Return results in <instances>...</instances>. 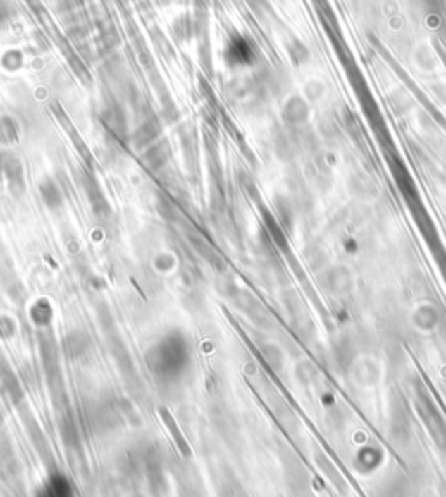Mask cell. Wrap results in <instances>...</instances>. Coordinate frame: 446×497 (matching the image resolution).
<instances>
[{
  "label": "cell",
  "mask_w": 446,
  "mask_h": 497,
  "mask_svg": "<svg viewBox=\"0 0 446 497\" xmlns=\"http://www.w3.org/2000/svg\"><path fill=\"white\" fill-rule=\"evenodd\" d=\"M35 497H73V489L65 474L54 473L37 491Z\"/></svg>",
  "instance_id": "ba28073f"
},
{
  "label": "cell",
  "mask_w": 446,
  "mask_h": 497,
  "mask_svg": "<svg viewBox=\"0 0 446 497\" xmlns=\"http://www.w3.org/2000/svg\"><path fill=\"white\" fill-rule=\"evenodd\" d=\"M21 130L13 116H0V145L9 147L20 142Z\"/></svg>",
  "instance_id": "7c38bea8"
},
{
  "label": "cell",
  "mask_w": 446,
  "mask_h": 497,
  "mask_svg": "<svg viewBox=\"0 0 446 497\" xmlns=\"http://www.w3.org/2000/svg\"><path fill=\"white\" fill-rule=\"evenodd\" d=\"M225 61L232 68H241V66H249L255 61V49L252 42L241 33H234L228 37V42L225 46Z\"/></svg>",
  "instance_id": "5b68a950"
},
{
  "label": "cell",
  "mask_w": 446,
  "mask_h": 497,
  "mask_svg": "<svg viewBox=\"0 0 446 497\" xmlns=\"http://www.w3.org/2000/svg\"><path fill=\"white\" fill-rule=\"evenodd\" d=\"M21 65H23V54H21L20 51H7L2 56V66L6 70L14 72V70L21 68Z\"/></svg>",
  "instance_id": "5bb4252c"
},
{
  "label": "cell",
  "mask_w": 446,
  "mask_h": 497,
  "mask_svg": "<svg viewBox=\"0 0 446 497\" xmlns=\"http://www.w3.org/2000/svg\"><path fill=\"white\" fill-rule=\"evenodd\" d=\"M135 113H136V126L131 133L129 142L132 143L136 150H145L157 140H161L162 135V117L154 112L149 106V103L143 102L142 98H136L135 102Z\"/></svg>",
  "instance_id": "7a4b0ae2"
},
{
  "label": "cell",
  "mask_w": 446,
  "mask_h": 497,
  "mask_svg": "<svg viewBox=\"0 0 446 497\" xmlns=\"http://www.w3.org/2000/svg\"><path fill=\"white\" fill-rule=\"evenodd\" d=\"M11 20H13V7L7 0H0V30H4Z\"/></svg>",
  "instance_id": "2e32d148"
},
{
  "label": "cell",
  "mask_w": 446,
  "mask_h": 497,
  "mask_svg": "<svg viewBox=\"0 0 446 497\" xmlns=\"http://www.w3.org/2000/svg\"><path fill=\"white\" fill-rule=\"evenodd\" d=\"M39 194L42 202L46 204V208H49L51 211H58V209L63 208L65 196L63 192H61L56 180L51 178V176H46V178L39 183Z\"/></svg>",
  "instance_id": "9c48e42d"
},
{
  "label": "cell",
  "mask_w": 446,
  "mask_h": 497,
  "mask_svg": "<svg viewBox=\"0 0 446 497\" xmlns=\"http://www.w3.org/2000/svg\"><path fill=\"white\" fill-rule=\"evenodd\" d=\"M80 183H82V189L84 192H86V197L87 201H89V206L91 209H93L96 219H109L110 213H112V208H110L109 199H106L105 192H103L101 183H99L98 178L94 176L93 169H84Z\"/></svg>",
  "instance_id": "277c9868"
},
{
  "label": "cell",
  "mask_w": 446,
  "mask_h": 497,
  "mask_svg": "<svg viewBox=\"0 0 446 497\" xmlns=\"http://www.w3.org/2000/svg\"><path fill=\"white\" fill-rule=\"evenodd\" d=\"M101 123L106 135L119 145H126L131 138L126 112L117 99H109L101 110Z\"/></svg>",
  "instance_id": "3957f363"
},
{
  "label": "cell",
  "mask_w": 446,
  "mask_h": 497,
  "mask_svg": "<svg viewBox=\"0 0 446 497\" xmlns=\"http://www.w3.org/2000/svg\"><path fill=\"white\" fill-rule=\"evenodd\" d=\"M154 377L162 384H175L185 375L190 364V345L185 335L173 330L161 337L145 355Z\"/></svg>",
  "instance_id": "6da1fadb"
},
{
  "label": "cell",
  "mask_w": 446,
  "mask_h": 497,
  "mask_svg": "<svg viewBox=\"0 0 446 497\" xmlns=\"http://www.w3.org/2000/svg\"><path fill=\"white\" fill-rule=\"evenodd\" d=\"M6 152H0V175L4 173V163H6Z\"/></svg>",
  "instance_id": "e0dca14e"
},
{
  "label": "cell",
  "mask_w": 446,
  "mask_h": 497,
  "mask_svg": "<svg viewBox=\"0 0 446 497\" xmlns=\"http://www.w3.org/2000/svg\"><path fill=\"white\" fill-rule=\"evenodd\" d=\"M0 421H2V414H0Z\"/></svg>",
  "instance_id": "ac0fdd59"
},
{
  "label": "cell",
  "mask_w": 446,
  "mask_h": 497,
  "mask_svg": "<svg viewBox=\"0 0 446 497\" xmlns=\"http://www.w3.org/2000/svg\"><path fill=\"white\" fill-rule=\"evenodd\" d=\"M30 319L35 326L39 329H47L51 325V319H53V307H51V302L46 300V298H40L35 304L30 307Z\"/></svg>",
  "instance_id": "4fadbf2b"
},
{
  "label": "cell",
  "mask_w": 446,
  "mask_h": 497,
  "mask_svg": "<svg viewBox=\"0 0 446 497\" xmlns=\"http://www.w3.org/2000/svg\"><path fill=\"white\" fill-rule=\"evenodd\" d=\"M89 337L86 335V331H70L63 340V351L68 358L75 360L80 358V356L86 355L89 351Z\"/></svg>",
  "instance_id": "30bf717a"
},
{
  "label": "cell",
  "mask_w": 446,
  "mask_h": 497,
  "mask_svg": "<svg viewBox=\"0 0 446 497\" xmlns=\"http://www.w3.org/2000/svg\"><path fill=\"white\" fill-rule=\"evenodd\" d=\"M169 159H171V145L166 138L157 140L156 143L147 147L145 150H142V156H140V163L150 173L161 171L169 163Z\"/></svg>",
  "instance_id": "52a82bcc"
},
{
  "label": "cell",
  "mask_w": 446,
  "mask_h": 497,
  "mask_svg": "<svg viewBox=\"0 0 446 497\" xmlns=\"http://www.w3.org/2000/svg\"><path fill=\"white\" fill-rule=\"evenodd\" d=\"M4 178H6L7 190L13 197H21L27 192V178H25V166L20 157L7 154L4 163Z\"/></svg>",
  "instance_id": "8992f818"
},
{
  "label": "cell",
  "mask_w": 446,
  "mask_h": 497,
  "mask_svg": "<svg viewBox=\"0 0 446 497\" xmlns=\"http://www.w3.org/2000/svg\"><path fill=\"white\" fill-rule=\"evenodd\" d=\"M171 32H173V39L178 44H185L189 42L192 37L195 35V25H194V18L192 14L185 13L180 14L171 25Z\"/></svg>",
  "instance_id": "8fae6325"
},
{
  "label": "cell",
  "mask_w": 446,
  "mask_h": 497,
  "mask_svg": "<svg viewBox=\"0 0 446 497\" xmlns=\"http://www.w3.org/2000/svg\"><path fill=\"white\" fill-rule=\"evenodd\" d=\"M16 333V323L9 316H0V337L11 338Z\"/></svg>",
  "instance_id": "9a60e30c"
}]
</instances>
